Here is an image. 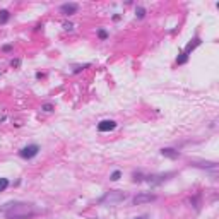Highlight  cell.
Listing matches in <instances>:
<instances>
[{"mask_svg": "<svg viewBox=\"0 0 219 219\" xmlns=\"http://www.w3.org/2000/svg\"><path fill=\"white\" fill-rule=\"evenodd\" d=\"M38 212V207L28 202H9L5 207H0V214H5L7 219H29Z\"/></svg>", "mask_w": 219, "mask_h": 219, "instance_id": "cell-1", "label": "cell"}, {"mask_svg": "<svg viewBox=\"0 0 219 219\" xmlns=\"http://www.w3.org/2000/svg\"><path fill=\"white\" fill-rule=\"evenodd\" d=\"M127 193L125 192H122V190H109L106 192L103 197H101L98 202L99 204H104V206H111V207H116L118 204H122V202H125L127 200Z\"/></svg>", "mask_w": 219, "mask_h": 219, "instance_id": "cell-2", "label": "cell"}, {"mask_svg": "<svg viewBox=\"0 0 219 219\" xmlns=\"http://www.w3.org/2000/svg\"><path fill=\"white\" fill-rule=\"evenodd\" d=\"M38 154H39V145L38 144H28V145H24V147L19 151V156L23 159H26V161L36 158Z\"/></svg>", "mask_w": 219, "mask_h": 219, "instance_id": "cell-3", "label": "cell"}, {"mask_svg": "<svg viewBox=\"0 0 219 219\" xmlns=\"http://www.w3.org/2000/svg\"><path fill=\"white\" fill-rule=\"evenodd\" d=\"M156 200V195L154 193H145V192H142V193H137L135 197L132 199V204L134 206H142V204H149V202H154Z\"/></svg>", "mask_w": 219, "mask_h": 219, "instance_id": "cell-4", "label": "cell"}, {"mask_svg": "<svg viewBox=\"0 0 219 219\" xmlns=\"http://www.w3.org/2000/svg\"><path fill=\"white\" fill-rule=\"evenodd\" d=\"M175 173H161V175H149V176H145V181H147L149 185H159L163 183L164 180H168L170 176H173Z\"/></svg>", "mask_w": 219, "mask_h": 219, "instance_id": "cell-5", "label": "cell"}, {"mask_svg": "<svg viewBox=\"0 0 219 219\" xmlns=\"http://www.w3.org/2000/svg\"><path fill=\"white\" fill-rule=\"evenodd\" d=\"M77 10H79V3L75 2H69L60 5V14H64V16H74V14H77Z\"/></svg>", "mask_w": 219, "mask_h": 219, "instance_id": "cell-6", "label": "cell"}, {"mask_svg": "<svg viewBox=\"0 0 219 219\" xmlns=\"http://www.w3.org/2000/svg\"><path fill=\"white\" fill-rule=\"evenodd\" d=\"M116 129V122L115 120H101L98 123V132H111V130Z\"/></svg>", "mask_w": 219, "mask_h": 219, "instance_id": "cell-7", "label": "cell"}, {"mask_svg": "<svg viewBox=\"0 0 219 219\" xmlns=\"http://www.w3.org/2000/svg\"><path fill=\"white\" fill-rule=\"evenodd\" d=\"M200 43H202V39H200V38H193L192 41L188 43L187 46H185V50H183L181 53H183V55H187V57H190V53L197 48V46H200Z\"/></svg>", "mask_w": 219, "mask_h": 219, "instance_id": "cell-8", "label": "cell"}, {"mask_svg": "<svg viewBox=\"0 0 219 219\" xmlns=\"http://www.w3.org/2000/svg\"><path fill=\"white\" fill-rule=\"evenodd\" d=\"M161 156H164V158H168V159H178L180 158V152H178L176 149H173V147H163L161 149Z\"/></svg>", "mask_w": 219, "mask_h": 219, "instance_id": "cell-9", "label": "cell"}, {"mask_svg": "<svg viewBox=\"0 0 219 219\" xmlns=\"http://www.w3.org/2000/svg\"><path fill=\"white\" fill-rule=\"evenodd\" d=\"M9 19H10V12H9V10H0V24L9 23Z\"/></svg>", "mask_w": 219, "mask_h": 219, "instance_id": "cell-10", "label": "cell"}, {"mask_svg": "<svg viewBox=\"0 0 219 219\" xmlns=\"http://www.w3.org/2000/svg\"><path fill=\"white\" fill-rule=\"evenodd\" d=\"M193 166H199V168H212V170H216L217 164L216 163H192Z\"/></svg>", "mask_w": 219, "mask_h": 219, "instance_id": "cell-11", "label": "cell"}, {"mask_svg": "<svg viewBox=\"0 0 219 219\" xmlns=\"http://www.w3.org/2000/svg\"><path fill=\"white\" fill-rule=\"evenodd\" d=\"M9 185H10V181L7 178H0V192H5L9 188Z\"/></svg>", "mask_w": 219, "mask_h": 219, "instance_id": "cell-12", "label": "cell"}, {"mask_svg": "<svg viewBox=\"0 0 219 219\" xmlns=\"http://www.w3.org/2000/svg\"><path fill=\"white\" fill-rule=\"evenodd\" d=\"M120 178H122V171H120V170H115L111 175H109V180H111V181H118Z\"/></svg>", "mask_w": 219, "mask_h": 219, "instance_id": "cell-13", "label": "cell"}, {"mask_svg": "<svg viewBox=\"0 0 219 219\" xmlns=\"http://www.w3.org/2000/svg\"><path fill=\"white\" fill-rule=\"evenodd\" d=\"M144 175H142V173H134L132 175V181H134V183H140V181H144Z\"/></svg>", "mask_w": 219, "mask_h": 219, "instance_id": "cell-14", "label": "cell"}, {"mask_svg": "<svg viewBox=\"0 0 219 219\" xmlns=\"http://www.w3.org/2000/svg\"><path fill=\"white\" fill-rule=\"evenodd\" d=\"M135 16H137V19H144V17H145V9H144V7H137V9H135Z\"/></svg>", "mask_w": 219, "mask_h": 219, "instance_id": "cell-15", "label": "cell"}, {"mask_svg": "<svg viewBox=\"0 0 219 219\" xmlns=\"http://www.w3.org/2000/svg\"><path fill=\"white\" fill-rule=\"evenodd\" d=\"M98 38H99V39H106L108 38V31H106V29H98Z\"/></svg>", "mask_w": 219, "mask_h": 219, "instance_id": "cell-16", "label": "cell"}, {"mask_svg": "<svg viewBox=\"0 0 219 219\" xmlns=\"http://www.w3.org/2000/svg\"><path fill=\"white\" fill-rule=\"evenodd\" d=\"M41 109H43L45 113H50V111H53V104H52V103H45V104L41 106Z\"/></svg>", "mask_w": 219, "mask_h": 219, "instance_id": "cell-17", "label": "cell"}, {"mask_svg": "<svg viewBox=\"0 0 219 219\" xmlns=\"http://www.w3.org/2000/svg\"><path fill=\"white\" fill-rule=\"evenodd\" d=\"M87 67H91V64H84V65H77V67L74 69V74H79L81 70H84V69H87Z\"/></svg>", "mask_w": 219, "mask_h": 219, "instance_id": "cell-18", "label": "cell"}, {"mask_svg": "<svg viewBox=\"0 0 219 219\" xmlns=\"http://www.w3.org/2000/svg\"><path fill=\"white\" fill-rule=\"evenodd\" d=\"M10 67H21V58H14V60H10Z\"/></svg>", "mask_w": 219, "mask_h": 219, "instance_id": "cell-19", "label": "cell"}, {"mask_svg": "<svg viewBox=\"0 0 219 219\" xmlns=\"http://www.w3.org/2000/svg\"><path fill=\"white\" fill-rule=\"evenodd\" d=\"M64 29L65 31H72V29H74V24L72 23H64Z\"/></svg>", "mask_w": 219, "mask_h": 219, "instance_id": "cell-20", "label": "cell"}, {"mask_svg": "<svg viewBox=\"0 0 219 219\" xmlns=\"http://www.w3.org/2000/svg\"><path fill=\"white\" fill-rule=\"evenodd\" d=\"M12 48H14V46H12V45H3V46H2V52H5V53H9V52H12Z\"/></svg>", "mask_w": 219, "mask_h": 219, "instance_id": "cell-21", "label": "cell"}, {"mask_svg": "<svg viewBox=\"0 0 219 219\" xmlns=\"http://www.w3.org/2000/svg\"><path fill=\"white\" fill-rule=\"evenodd\" d=\"M45 77V74H43V72H38V74H36V79H43Z\"/></svg>", "mask_w": 219, "mask_h": 219, "instance_id": "cell-22", "label": "cell"}, {"mask_svg": "<svg viewBox=\"0 0 219 219\" xmlns=\"http://www.w3.org/2000/svg\"><path fill=\"white\" fill-rule=\"evenodd\" d=\"M134 219H144V217H134Z\"/></svg>", "mask_w": 219, "mask_h": 219, "instance_id": "cell-23", "label": "cell"}]
</instances>
